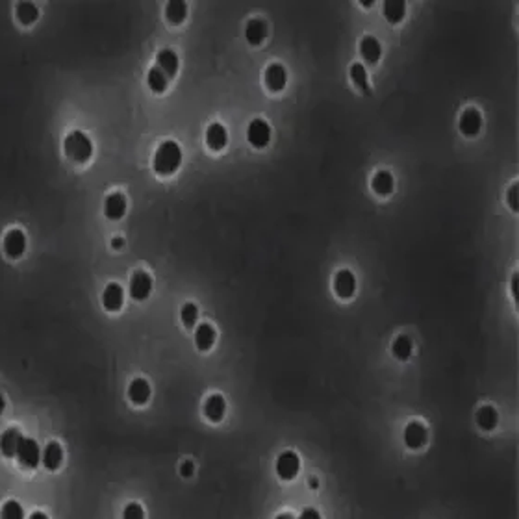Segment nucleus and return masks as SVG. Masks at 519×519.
I'll return each instance as SVG.
<instances>
[{
	"instance_id": "obj_1",
	"label": "nucleus",
	"mask_w": 519,
	"mask_h": 519,
	"mask_svg": "<svg viewBox=\"0 0 519 519\" xmlns=\"http://www.w3.org/2000/svg\"><path fill=\"white\" fill-rule=\"evenodd\" d=\"M180 163H182V148L173 139H167L156 148L152 160L154 173L160 176H171L178 171Z\"/></svg>"
},
{
	"instance_id": "obj_2",
	"label": "nucleus",
	"mask_w": 519,
	"mask_h": 519,
	"mask_svg": "<svg viewBox=\"0 0 519 519\" xmlns=\"http://www.w3.org/2000/svg\"><path fill=\"white\" fill-rule=\"evenodd\" d=\"M65 156L75 163H83L93 156V143L90 135L83 134L82 130H75L71 134H67L64 142Z\"/></svg>"
},
{
	"instance_id": "obj_3",
	"label": "nucleus",
	"mask_w": 519,
	"mask_h": 519,
	"mask_svg": "<svg viewBox=\"0 0 519 519\" xmlns=\"http://www.w3.org/2000/svg\"><path fill=\"white\" fill-rule=\"evenodd\" d=\"M276 477L284 482H289L295 479L299 471H301V458L295 451H282L280 455L276 456L275 464Z\"/></svg>"
},
{
	"instance_id": "obj_4",
	"label": "nucleus",
	"mask_w": 519,
	"mask_h": 519,
	"mask_svg": "<svg viewBox=\"0 0 519 519\" xmlns=\"http://www.w3.org/2000/svg\"><path fill=\"white\" fill-rule=\"evenodd\" d=\"M15 456L23 469H36L41 464V449L34 438H23Z\"/></svg>"
},
{
	"instance_id": "obj_5",
	"label": "nucleus",
	"mask_w": 519,
	"mask_h": 519,
	"mask_svg": "<svg viewBox=\"0 0 519 519\" xmlns=\"http://www.w3.org/2000/svg\"><path fill=\"white\" fill-rule=\"evenodd\" d=\"M403 440L406 447L412 449V451H419L429 442V430H427L425 423L414 419V421H410V423L404 427Z\"/></svg>"
},
{
	"instance_id": "obj_6",
	"label": "nucleus",
	"mask_w": 519,
	"mask_h": 519,
	"mask_svg": "<svg viewBox=\"0 0 519 519\" xmlns=\"http://www.w3.org/2000/svg\"><path fill=\"white\" fill-rule=\"evenodd\" d=\"M247 139L254 148L267 147L271 142V127L269 122L263 119H252L247 129Z\"/></svg>"
},
{
	"instance_id": "obj_7",
	"label": "nucleus",
	"mask_w": 519,
	"mask_h": 519,
	"mask_svg": "<svg viewBox=\"0 0 519 519\" xmlns=\"http://www.w3.org/2000/svg\"><path fill=\"white\" fill-rule=\"evenodd\" d=\"M152 291V276L145 273V271H135L132 278H130L129 293L134 301L142 302L145 301Z\"/></svg>"
},
{
	"instance_id": "obj_8",
	"label": "nucleus",
	"mask_w": 519,
	"mask_h": 519,
	"mask_svg": "<svg viewBox=\"0 0 519 519\" xmlns=\"http://www.w3.org/2000/svg\"><path fill=\"white\" fill-rule=\"evenodd\" d=\"M26 250V234L21 228H10L4 236V252L8 258L17 260L25 254Z\"/></svg>"
},
{
	"instance_id": "obj_9",
	"label": "nucleus",
	"mask_w": 519,
	"mask_h": 519,
	"mask_svg": "<svg viewBox=\"0 0 519 519\" xmlns=\"http://www.w3.org/2000/svg\"><path fill=\"white\" fill-rule=\"evenodd\" d=\"M458 129L466 137H477L482 129V114L477 108H466L462 111Z\"/></svg>"
},
{
	"instance_id": "obj_10",
	"label": "nucleus",
	"mask_w": 519,
	"mask_h": 519,
	"mask_svg": "<svg viewBox=\"0 0 519 519\" xmlns=\"http://www.w3.org/2000/svg\"><path fill=\"white\" fill-rule=\"evenodd\" d=\"M356 291V276L353 271L341 269L334 275V293L340 299H351Z\"/></svg>"
},
{
	"instance_id": "obj_11",
	"label": "nucleus",
	"mask_w": 519,
	"mask_h": 519,
	"mask_svg": "<svg viewBox=\"0 0 519 519\" xmlns=\"http://www.w3.org/2000/svg\"><path fill=\"white\" fill-rule=\"evenodd\" d=\"M263 82L267 85V90L273 91V93H280V91L286 88L288 83V71L286 67L280 64H273L265 69V77H263Z\"/></svg>"
},
{
	"instance_id": "obj_12",
	"label": "nucleus",
	"mask_w": 519,
	"mask_h": 519,
	"mask_svg": "<svg viewBox=\"0 0 519 519\" xmlns=\"http://www.w3.org/2000/svg\"><path fill=\"white\" fill-rule=\"evenodd\" d=\"M226 414V401L221 393H212L204 401V416L212 423H221Z\"/></svg>"
},
{
	"instance_id": "obj_13",
	"label": "nucleus",
	"mask_w": 519,
	"mask_h": 519,
	"mask_svg": "<svg viewBox=\"0 0 519 519\" xmlns=\"http://www.w3.org/2000/svg\"><path fill=\"white\" fill-rule=\"evenodd\" d=\"M127 208H129V202H127V197L122 193H111L104 200V215L111 219V221H119V219L124 217Z\"/></svg>"
},
{
	"instance_id": "obj_14",
	"label": "nucleus",
	"mask_w": 519,
	"mask_h": 519,
	"mask_svg": "<svg viewBox=\"0 0 519 519\" xmlns=\"http://www.w3.org/2000/svg\"><path fill=\"white\" fill-rule=\"evenodd\" d=\"M360 56L367 65H377L382 56V45L375 36H364L360 41Z\"/></svg>"
},
{
	"instance_id": "obj_15",
	"label": "nucleus",
	"mask_w": 519,
	"mask_h": 519,
	"mask_svg": "<svg viewBox=\"0 0 519 519\" xmlns=\"http://www.w3.org/2000/svg\"><path fill=\"white\" fill-rule=\"evenodd\" d=\"M103 304L108 312H119L124 304V289L121 284H108L103 291Z\"/></svg>"
},
{
	"instance_id": "obj_16",
	"label": "nucleus",
	"mask_w": 519,
	"mask_h": 519,
	"mask_svg": "<svg viewBox=\"0 0 519 519\" xmlns=\"http://www.w3.org/2000/svg\"><path fill=\"white\" fill-rule=\"evenodd\" d=\"M150 384H148V380H145L143 377L134 378L129 386V399L130 403L135 404V406H143V404L148 403V399H150Z\"/></svg>"
},
{
	"instance_id": "obj_17",
	"label": "nucleus",
	"mask_w": 519,
	"mask_h": 519,
	"mask_svg": "<svg viewBox=\"0 0 519 519\" xmlns=\"http://www.w3.org/2000/svg\"><path fill=\"white\" fill-rule=\"evenodd\" d=\"M215 338H217V332L210 323H200L195 327V347L200 353H208L215 343Z\"/></svg>"
},
{
	"instance_id": "obj_18",
	"label": "nucleus",
	"mask_w": 519,
	"mask_h": 519,
	"mask_svg": "<svg viewBox=\"0 0 519 519\" xmlns=\"http://www.w3.org/2000/svg\"><path fill=\"white\" fill-rule=\"evenodd\" d=\"M178 56L176 52L171 51V49H161L158 54H156V67L160 69L167 78H173L176 72H178Z\"/></svg>"
},
{
	"instance_id": "obj_19",
	"label": "nucleus",
	"mask_w": 519,
	"mask_h": 519,
	"mask_svg": "<svg viewBox=\"0 0 519 519\" xmlns=\"http://www.w3.org/2000/svg\"><path fill=\"white\" fill-rule=\"evenodd\" d=\"M206 145L215 152L223 150L228 145V132L221 122H213L208 127V130H206Z\"/></svg>"
},
{
	"instance_id": "obj_20",
	"label": "nucleus",
	"mask_w": 519,
	"mask_h": 519,
	"mask_svg": "<svg viewBox=\"0 0 519 519\" xmlns=\"http://www.w3.org/2000/svg\"><path fill=\"white\" fill-rule=\"evenodd\" d=\"M23 438L25 436L21 434L19 429H8L2 434V438H0V453L6 456V458H15Z\"/></svg>"
},
{
	"instance_id": "obj_21",
	"label": "nucleus",
	"mask_w": 519,
	"mask_h": 519,
	"mask_svg": "<svg viewBox=\"0 0 519 519\" xmlns=\"http://www.w3.org/2000/svg\"><path fill=\"white\" fill-rule=\"evenodd\" d=\"M62 462H64V449L58 442H51L41 453V464L49 471H56L62 466Z\"/></svg>"
},
{
	"instance_id": "obj_22",
	"label": "nucleus",
	"mask_w": 519,
	"mask_h": 519,
	"mask_svg": "<svg viewBox=\"0 0 519 519\" xmlns=\"http://www.w3.org/2000/svg\"><path fill=\"white\" fill-rule=\"evenodd\" d=\"M373 191L377 193L378 197H390L393 193V187H395V180H393V174L386 169H380L375 173L371 180Z\"/></svg>"
},
{
	"instance_id": "obj_23",
	"label": "nucleus",
	"mask_w": 519,
	"mask_h": 519,
	"mask_svg": "<svg viewBox=\"0 0 519 519\" xmlns=\"http://www.w3.org/2000/svg\"><path fill=\"white\" fill-rule=\"evenodd\" d=\"M267 38V25L262 19H250L245 26V39L250 45H262L263 39Z\"/></svg>"
},
{
	"instance_id": "obj_24",
	"label": "nucleus",
	"mask_w": 519,
	"mask_h": 519,
	"mask_svg": "<svg viewBox=\"0 0 519 519\" xmlns=\"http://www.w3.org/2000/svg\"><path fill=\"white\" fill-rule=\"evenodd\" d=\"M475 419H477V425H479L482 430L492 432V430L497 427V423H499V414H497V410H495L494 406L484 404V406H481V408L477 410Z\"/></svg>"
},
{
	"instance_id": "obj_25",
	"label": "nucleus",
	"mask_w": 519,
	"mask_h": 519,
	"mask_svg": "<svg viewBox=\"0 0 519 519\" xmlns=\"http://www.w3.org/2000/svg\"><path fill=\"white\" fill-rule=\"evenodd\" d=\"M382 13H384V19L390 25H399L406 15V2L404 0H386L384 6H382Z\"/></svg>"
},
{
	"instance_id": "obj_26",
	"label": "nucleus",
	"mask_w": 519,
	"mask_h": 519,
	"mask_svg": "<svg viewBox=\"0 0 519 519\" xmlns=\"http://www.w3.org/2000/svg\"><path fill=\"white\" fill-rule=\"evenodd\" d=\"M412 351H414V341H412L410 336L406 334H399L397 338L391 343V354L399 360V362H406L410 360Z\"/></svg>"
},
{
	"instance_id": "obj_27",
	"label": "nucleus",
	"mask_w": 519,
	"mask_h": 519,
	"mask_svg": "<svg viewBox=\"0 0 519 519\" xmlns=\"http://www.w3.org/2000/svg\"><path fill=\"white\" fill-rule=\"evenodd\" d=\"M349 75H351V80H353L354 85H356V88L364 93V95L366 96L371 95L373 91H371V88H369V77H367L366 65L356 62V64L351 65V71H349Z\"/></svg>"
},
{
	"instance_id": "obj_28",
	"label": "nucleus",
	"mask_w": 519,
	"mask_h": 519,
	"mask_svg": "<svg viewBox=\"0 0 519 519\" xmlns=\"http://www.w3.org/2000/svg\"><path fill=\"white\" fill-rule=\"evenodd\" d=\"M165 17L171 25H182L187 17V4L184 0H171V2H167Z\"/></svg>"
},
{
	"instance_id": "obj_29",
	"label": "nucleus",
	"mask_w": 519,
	"mask_h": 519,
	"mask_svg": "<svg viewBox=\"0 0 519 519\" xmlns=\"http://www.w3.org/2000/svg\"><path fill=\"white\" fill-rule=\"evenodd\" d=\"M17 19L25 26L34 25L39 19V8L34 2H19L17 4Z\"/></svg>"
},
{
	"instance_id": "obj_30",
	"label": "nucleus",
	"mask_w": 519,
	"mask_h": 519,
	"mask_svg": "<svg viewBox=\"0 0 519 519\" xmlns=\"http://www.w3.org/2000/svg\"><path fill=\"white\" fill-rule=\"evenodd\" d=\"M147 83H148V88H150L154 93L161 95V93H165L167 91V85H169V78H167L165 75H163V72L158 69V67H152V69H148Z\"/></svg>"
},
{
	"instance_id": "obj_31",
	"label": "nucleus",
	"mask_w": 519,
	"mask_h": 519,
	"mask_svg": "<svg viewBox=\"0 0 519 519\" xmlns=\"http://www.w3.org/2000/svg\"><path fill=\"white\" fill-rule=\"evenodd\" d=\"M180 319L184 323V327L189 328V330L197 327V323H199V308H197V304L186 302L180 310Z\"/></svg>"
},
{
	"instance_id": "obj_32",
	"label": "nucleus",
	"mask_w": 519,
	"mask_h": 519,
	"mask_svg": "<svg viewBox=\"0 0 519 519\" xmlns=\"http://www.w3.org/2000/svg\"><path fill=\"white\" fill-rule=\"evenodd\" d=\"M0 519H25V508L19 501H8L2 505Z\"/></svg>"
},
{
	"instance_id": "obj_33",
	"label": "nucleus",
	"mask_w": 519,
	"mask_h": 519,
	"mask_svg": "<svg viewBox=\"0 0 519 519\" xmlns=\"http://www.w3.org/2000/svg\"><path fill=\"white\" fill-rule=\"evenodd\" d=\"M122 519H145V510L139 503H129L122 510Z\"/></svg>"
},
{
	"instance_id": "obj_34",
	"label": "nucleus",
	"mask_w": 519,
	"mask_h": 519,
	"mask_svg": "<svg viewBox=\"0 0 519 519\" xmlns=\"http://www.w3.org/2000/svg\"><path fill=\"white\" fill-rule=\"evenodd\" d=\"M193 473H195V464H193L191 460H184L180 464V475H182L184 479H189Z\"/></svg>"
},
{
	"instance_id": "obj_35",
	"label": "nucleus",
	"mask_w": 519,
	"mask_h": 519,
	"mask_svg": "<svg viewBox=\"0 0 519 519\" xmlns=\"http://www.w3.org/2000/svg\"><path fill=\"white\" fill-rule=\"evenodd\" d=\"M297 519H321V514L317 508L306 507V508H302V512L299 514V518Z\"/></svg>"
},
{
	"instance_id": "obj_36",
	"label": "nucleus",
	"mask_w": 519,
	"mask_h": 519,
	"mask_svg": "<svg viewBox=\"0 0 519 519\" xmlns=\"http://www.w3.org/2000/svg\"><path fill=\"white\" fill-rule=\"evenodd\" d=\"M508 202H510L512 212H518V184H512V187H510V191H508Z\"/></svg>"
},
{
	"instance_id": "obj_37",
	"label": "nucleus",
	"mask_w": 519,
	"mask_h": 519,
	"mask_svg": "<svg viewBox=\"0 0 519 519\" xmlns=\"http://www.w3.org/2000/svg\"><path fill=\"white\" fill-rule=\"evenodd\" d=\"M122 245H124V239H122V237H114V239H111V247H114V249H121Z\"/></svg>"
},
{
	"instance_id": "obj_38",
	"label": "nucleus",
	"mask_w": 519,
	"mask_h": 519,
	"mask_svg": "<svg viewBox=\"0 0 519 519\" xmlns=\"http://www.w3.org/2000/svg\"><path fill=\"white\" fill-rule=\"evenodd\" d=\"M28 519H51V518H49L45 512H34V514H30V518Z\"/></svg>"
},
{
	"instance_id": "obj_39",
	"label": "nucleus",
	"mask_w": 519,
	"mask_h": 519,
	"mask_svg": "<svg viewBox=\"0 0 519 519\" xmlns=\"http://www.w3.org/2000/svg\"><path fill=\"white\" fill-rule=\"evenodd\" d=\"M275 519H295L291 512H280L278 516H275Z\"/></svg>"
},
{
	"instance_id": "obj_40",
	"label": "nucleus",
	"mask_w": 519,
	"mask_h": 519,
	"mask_svg": "<svg viewBox=\"0 0 519 519\" xmlns=\"http://www.w3.org/2000/svg\"><path fill=\"white\" fill-rule=\"evenodd\" d=\"M4 410H6V399H4V395L0 393V416L4 414Z\"/></svg>"
},
{
	"instance_id": "obj_41",
	"label": "nucleus",
	"mask_w": 519,
	"mask_h": 519,
	"mask_svg": "<svg viewBox=\"0 0 519 519\" xmlns=\"http://www.w3.org/2000/svg\"><path fill=\"white\" fill-rule=\"evenodd\" d=\"M310 486L314 488V490H317V486H319V481H317V479H310Z\"/></svg>"
}]
</instances>
